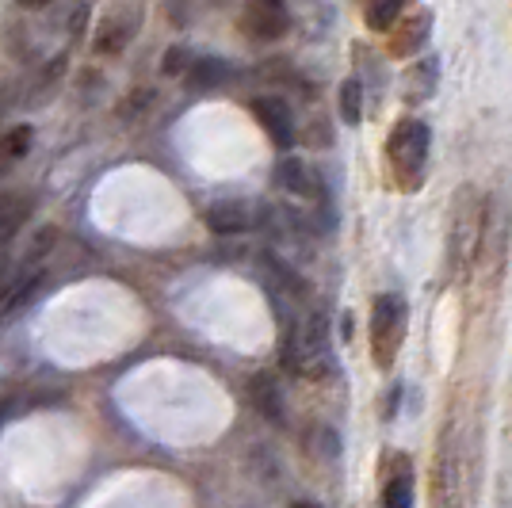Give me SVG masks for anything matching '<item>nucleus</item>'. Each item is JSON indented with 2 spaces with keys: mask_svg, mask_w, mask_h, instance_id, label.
Masks as SVG:
<instances>
[{
  "mask_svg": "<svg viewBox=\"0 0 512 508\" xmlns=\"http://www.w3.org/2000/svg\"><path fill=\"white\" fill-rule=\"evenodd\" d=\"M379 501L386 508H409L413 505V463L402 451H386L383 459V493Z\"/></svg>",
  "mask_w": 512,
  "mask_h": 508,
  "instance_id": "6e6552de",
  "label": "nucleus"
},
{
  "mask_svg": "<svg viewBox=\"0 0 512 508\" xmlns=\"http://www.w3.org/2000/svg\"><path fill=\"white\" fill-rule=\"evenodd\" d=\"M398 405H402V382H398V386H390V398H386V409H383V417H386V421H394V413H398Z\"/></svg>",
  "mask_w": 512,
  "mask_h": 508,
  "instance_id": "aec40b11",
  "label": "nucleus"
},
{
  "mask_svg": "<svg viewBox=\"0 0 512 508\" xmlns=\"http://www.w3.org/2000/svg\"><path fill=\"white\" fill-rule=\"evenodd\" d=\"M188 65H192V50L188 46H169L165 50V62H161V73L165 77H184Z\"/></svg>",
  "mask_w": 512,
  "mask_h": 508,
  "instance_id": "6ab92c4d",
  "label": "nucleus"
},
{
  "mask_svg": "<svg viewBox=\"0 0 512 508\" xmlns=\"http://www.w3.org/2000/svg\"><path fill=\"white\" fill-rule=\"evenodd\" d=\"M203 222H207V230L218 233V237H234V233H245L253 226V207L245 203V199H218L207 207L203 214Z\"/></svg>",
  "mask_w": 512,
  "mask_h": 508,
  "instance_id": "9d476101",
  "label": "nucleus"
},
{
  "mask_svg": "<svg viewBox=\"0 0 512 508\" xmlns=\"http://www.w3.org/2000/svg\"><path fill=\"white\" fill-rule=\"evenodd\" d=\"M428 35H432V12L421 8V12H413L409 20H398V27H390L386 50H390V58H413V54L425 50Z\"/></svg>",
  "mask_w": 512,
  "mask_h": 508,
  "instance_id": "1a4fd4ad",
  "label": "nucleus"
},
{
  "mask_svg": "<svg viewBox=\"0 0 512 508\" xmlns=\"http://www.w3.org/2000/svg\"><path fill=\"white\" fill-rule=\"evenodd\" d=\"M428 149H432V130L421 119H398L390 134H386L383 146V165L390 184L398 191H421L425 184V169H428Z\"/></svg>",
  "mask_w": 512,
  "mask_h": 508,
  "instance_id": "f257e3e1",
  "label": "nucleus"
},
{
  "mask_svg": "<svg viewBox=\"0 0 512 508\" xmlns=\"http://www.w3.org/2000/svg\"><path fill=\"white\" fill-rule=\"evenodd\" d=\"M413 0H363V23L371 31H390L394 23L406 16V8Z\"/></svg>",
  "mask_w": 512,
  "mask_h": 508,
  "instance_id": "2eb2a0df",
  "label": "nucleus"
},
{
  "mask_svg": "<svg viewBox=\"0 0 512 508\" xmlns=\"http://www.w3.org/2000/svg\"><path fill=\"white\" fill-rule=\"evenodd\" d=\"M406 329H409V302L394 291L375 298L371 306V360L375 367L390 371L402 344H406Z\"/></svg>",
  "mask_w": 512,
  "mask_h": 508,
  "instance_id": "7ed1b4c3",
  "label": "nucleus"
},
{
  "mask_svg": "<svg viewBox=\"0 0 512 508\" xmlns=\"http://www.w3.org/2000/svg\"><path fill=\"white\" fill-rule=\"evenodd\" d=\"M62 73H65V54H62V58H54V62L39 73V92H35V96H27V104H31V107L46 104V100L58 92V85H62Z\"/></svg>",
  "mask_w": 512,
  "mask_h": 508,
  "instance_id": "a211bd4d",
  "label": "nucleus"
},
{
  "mask_svg": "<svg viewBox=\"0 0 512 508\" xmlns=\"http://www.w3.org/2000/svg\"><path fill=\"white\" fill-rule=\"evenodd\" d=\"M31 146H35V127H31V123H20V127L4 130V138H0V169L23 161V157L31 153Z\"/></svg>",
  "mask_w": 512,
  "mask_h": 508,
  "instance_id": "dca6fc26",
  "label": "nucleus"
},
{
  "mask_svg": "<svg viewBox=\"0 0 512 508\" xmlns=\"http://www.w3.org/2000/svg\"><path fill=\"white\" fill-rule=\"evenodd\" d=\"M291 8L287 0H245L241 4V35L253 43H279L291 31Z\"/></svg>",
  "mask_w": 512,
  "mask_h": 508,
  "instance_id": "39448f33",
  "label": "nucleus"
},
{
  "mask_svg": "<svg viewBox=\"0 0 512 508\" xmlns=\"http://www.w3.org/2000/svg\"><path fill=\"white\" fill-rule=\"evenodd\" d=\"M234 77V65L226 58H192V65L184 69V85L192 92H214V88H226Z\"/></svg>",
  "mask_w": 512,
  "mask_h": 508,
  "instance_id": "f8f14e48",
  "label": "nucleus"
},
{
  "mask_svg": "<svg viewBox=\"0 0 512 508\" xmlns=\"http://www.w3.org/2000/svg\"><path fill=\"white\" fill-rule=\"evenodd\" d=\"M249 111L264 127L272 146L283 149V153L295 146V115H291V104L283 96H256V100H249Z\"/></svg>",
  "mask_w": 512,
  "mask_h": 508,
  "instance_id": "423d86ee",
  "label": "nucleus"
},
{
  "mask_svg": "<svg viewBox=\"0 0 512 508\" xmlns=\"http://www.w3.org/2000/svg\"><path fill=\"white\" fill-rule=\"evenodd\" d=\"M482 226H486V207L474 188H463L455 195V211H451V237H448V272L459 276L467 272V264L482 249Z\"/></svg>",
  "mask_w": 512,
  "mask_h": 508,
  "instance_id": "f03ea898",
  "label": "nucleus"
},
{
  "mask_svg": "<svg viewBox=\"0 0 512 508\" xmlns=\"http://www.w3.org/2000/svg\"><path fill=\"white\" fill-rule=\"evenodd\" d=\"M138 31H142V8L138 4H115L92 27V50L104 54V58H115L138 39Z\"/></svg>",
  "mask_w": 512,
  "mask_h": 508,
  "instance_id": "20e7f679",
  "label": "nucleus"
},
{
  "mask_svg": "<svg viewBox=\"0 0 512 508\" xmlns=\"http://www.w3.org/2000/svg\"><path fill=\"white\" fill-rule=\"evenodd\" d=\"M436 85H440V62L436 58H421V62H413L406 69V77H402V100L406 104H425L436 96Z\"/></svg>",
  "mask_w": 512,
  "mask_h": 508,
  "instance_id": "9b49d317",
  "label": "nucleus"
},
{
  "mask_svg": "<svg viewBox=\"0 0 512 508\" xmlns=\"http://www.w3.org/2000/svg\"><path fill=\"white\" fill-rule=\"evenodd\" d=\"M249 398H253V405L272 424H287V402H283V390H279V382L272 371L253 375V382H249Z\"/></svg>",
  "mask_w": 512,
  "mask_h": 508,
  "instance_id": "ddd939ff",
  "label": "nucleus"
},
{
  "mask_svg": "<svg viewBox=\"0 0 512 508\" xmlns=\"http://www.w3.org/2000/svg\"><path fill=\"white\" fill-rule=\"evenodd\" d=\"M31 211H35V199L27 191H0V245H8L23 230Z\"/></svg>",
  "mask_w": 512,
  "mask_h": 508,
  "instance_id": "4468645a",
  "label": "nucleus"
},
{
  "mask_svg": "<svg viewBox=\"0 0 512 508\" xmlns=\"http://www.w3.org/2000/svg\"><path fill=\"white\" fill-rule=\"evenodd\" d=\"M23 8H46V4H54V0H20Z\"/></svg>",
  "mask_w": 512,
  "mask_h": 508,
  "instance_id": "412c9836",
  "label": "nucleus"
},
{
  "mask_svg": "<svg viewBox=\"0 0 512 508\" xmlns=\"http://www.w3.org/2000/svg\"><path fill=\"white\" fill-rule=\"evenodd\" d=\"M341 119L348 127H356L363 119V85L360 77H348L341 85Z\"/></svg>",
  "mask_w": 512,
  "mask_h": 508,
  "instance_id": "f3484780",
  "label": "nucleus"
},
{
  "mask_svg": "<svg viewBox=\"0 0 512 508\" xmlns=\"http://www.w3.org/2000/svg\"><path fill=\"white\" fill-rule=\"evenodd\" d=\"M276 184L283 191H291V195H299V199H306V203H314L318 211H325L329 207V195H325V184H321V176L306 161H299V157H283L276 165Z\"/></svg>",
  "mask_w": 512,
  "mask_h": 508,
  "instance_id": "0eeeda50",
  "label": "nucleus"
}]
</instances>
